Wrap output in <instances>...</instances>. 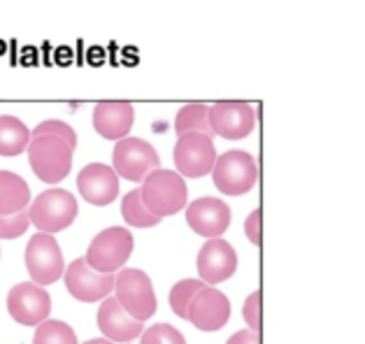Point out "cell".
<instances>
[{
    "label": "cell",
    "instance_id": "6da1fadb",
    "mask_svg": "<svg viewBox=\"0 0 365 344\" xmlns=\"http://www.w3.org/2000/svg\"><path fill=\"white\" fill-rule=\"evenodd\" d=\"M142 202L154 217H173L186 207V184L182 174L173 170H154L142 182Z\"/></svg>",
    "mask_w": 365,
    "mask_h": 344
},
{
    "label": "cell",
    "instance_id": "7a4b0ae2",
    "mask_svg": "<svg viewBox=\"0 0 365 344\" xmlns=\"http://www.w3.org/2000/svg\"><path fill=\"white\" fill-rule=\"evenodd\" d=\"M73 152L66 140L54 135H38L29 142V161L38 179L47 184H58L68 177L73 167Z\"/></svg>",
    "mask_w": 365,
    "mask_h": 344
},
{
    "label": "cell",
    "instance_id": "3957f363",
    "mask_svg": "<svg viewBox=\"0 0 365 344\" xmlns=\"http://www.w3.org/2000/svg\"><path fill=\"white\" fill-rule=\"evenodd\" d=\"M77 200L66 189H49L40 193L38 198L31 200L29 205V219L40 233H58L73 226L77 219Z\"/></svg>",
    "mask_w": 365,
    "mask_h": 344
},
{
    "label": "cell",
    "instance_id": "277c9868",
    "mask_svg": "<svg viewBox=\"0 0 365 344\" xmlns=\"http://www.w3.org/2000/svg\"><path fill=\"white\" fill-rule=\"evenodd\" d=\"M133 254V235L128 228L112 226L98 233L86 251L88 268L101 272V275H114L119 268L126 266Z\"/></svg>",
    "mask_w": 365,
    "mask_h": 344
},
{
    "label": "cell",
    "instance_id": "5b68a950",
    "mask_svg": "<svg viewBox=\"0 0 365 344\" xmlns=\"http://www.w3.org/2000/svg\"><path fill=\"white\" fill-rule=\"evenodd\" d=\"M212 179H215V187L226 196H242L254 189L258 179L256 158L242 149H230V152L217 156L215 167H212Z\"/></svg>",
    "mask_w": 365,
    "mask_h": 344
},
{
    "label": "cell",
    "instance_id": "8992f818",
    "mask_svg": "<svg viewBox=\"0 0 365 344\" xmlns=\"http://www.w3.org/2000/svg\"><path fill=\"white\" fill-rule=\"evenodd\" d=\"M114 291H117V303L133 316L135 321L145 323L149 316H154L158 300L154 293V284H151L149 275L142 270L126 268L121 270L117 279H114Z\"/></svg>",
    "mask_w": 365,
    "mask_h": 344
},
{
    "label": "cell",
    "instance_id": "52a82bcc",
    "mask_svg": "<svg viewBox=\"0 0 365 344\" xmlns=\"http://www.w3.org/2000/svg\"><path fill=\"white\" fill-rule=\"evenodd\" d=\"M161 158L149 142L140 137H123L114 145L112 152V170L117 177L128 182H145L154 170H158Z\"/></svg>",
    "mask_w": 365,
    "mask_h": 344
},
{
    "label": "cell",
    "instance_id": "ba28073f",
    "mask_svg": "<svg viewBox=\"0 0 365 344\" xmlns=\"http://www.w3.org/2000/svg\"><path fill=\"white\" fill-rule=\"evenodd\" d=\"M26 268H29L33 284H38L42 288L58 281L61 275L66 272V261L56 237H51L47 233L33 235L29 246H26Z\"/></svg>",
    "mask_w": 365,
    "mask_h": 344
},
{
    "label": "cell",
    "instance_id": "9c48e42d",
    "mask_svg": "<svg viewBox=\"0 0 365 344\" xmlns=\"http://www.w3.org/2000/svg\"><path fill=\"white\" fill-rule=\"evenodd\" d=\"M212 133L226 140H242L256 126V110L254 105L245 100H221L210 105L207 110Z\"/></svg>",
    "mask_w": 365,
    "mask_h": 344
},
{
    "label": "cell",
    "instance_id": "30bf717a",
    "mask_svg": "<svg viewBox=\"0 0 365 344\" xmlns=\"http://www.w3.org/2000/svg\"><path fill=\"white\" fill-rule=\"evenodd\" d=\"M217 161L215 140L200 133H186L177 137L175 145V165L184 177H205Z\"/></svg>",
    "mask_w": 365,
    "mask_h": 344
},
{
    "label": "cell",
    "instance_id": "8fae6325",
    "mask_svg": "<svg viewBox=\"0 0 365 344\" xmlns=\"http://www.w3.org/2000/svg\"><path fill=\"white\" fill-rule=\"evenodd\" d=\"M7 310H10V316L16 323L40 325L49 319L51 298L42 286L33 284V281H24L7 293Z\"/></svg>",
    "mask_w": 365,
    "mask_h": 344
},
{
    "label": "cell",
    "instance_id": "7c38bea8",
    "mask_svg": "<svg viewBox=\"0 0 365 344\" xmlns=\"http://www.w3.org/2000/svg\"><path fill=\"white\" fill-rule=\"evenodd\" d=\"M63 277L70 296L82 300V303H98V300L110 298L114 291V275H101V272L91 270L84 259L70 263Z\"/></svg>",
    "mask_w": 365,
    "mask_h": 344
},
{
    "label": "cell",
    "instance_id": "4fadbf2b",
    "mask_svg": "<svg viewBox=\"0 0 365 344\" xmlns=\"http://www.w3.org/2000/svg\"><path fill=\"white\" fill-rule=\"evenodd\" d=\"M186 319H189L195 328L202 330V333L221 330L230 319V300L221 293V291L205 286L191 300Z\"/></svg>",
    "mask_w": 365,
    "mask_h": 344
},
{
    "label": "cell",
    "instance_id": "5bb4252c",
    "mask_svg": "<svg viewBox=\"0 0 365 344\" xmlns=\"http://www.w3.org/2000/svg\"><path fill=\"white\" fill-rule=\"evenodd\" d=\"M237 270V254L233 244H228L224 237H215L202 244L198 251V275L200 281L207 284H221L235 275Z\"/></svg>",
    "mask_w": 365,
    "mask_h": 344
},
{
    "label": "cell",
    "instance_id": "9a60e30c",
    "mask_svg": "<svg viewBox=\"0 0 365 344\" xmlns=\"http://www.w3.org/2000/svg\"><path fill=\"white\" fill-rule=\"evenodd\" d=\"M186 224L200 237H221L230 226V207L217 198H198L186 207Z\"/></svg>",
    "mask_w": 365,
    "mask_h": 344
},
{
    "label": "cell",
    "instance_id": "2e32d148",
    "mask_svg": "<svg viewBox=\"0 0 365 344\" xmlns=\"http://www.w3.org/2000/svg\"><path fill=\"white\" fill-rule=\"evenodd\" d=\"M79 196L98 207L110 205L119 196V177L110 165L88 163L77 177Z\"/></svg>",
    "mask_w": 365,
    "mask_h": 344
},
{
    "label": "cell",
    "instance_id": "e0dca14e",
    "mask_svg": "<svg viewBox=\"0 0 365 344\" xmlns=\"http://www.w3.org/2000/svg\"><path fill=\"white\" fill-rule=\"evenodd\" d=\"M135 123V108L123 100H105L93 108V128L105 140H123Z\"/></svg>",
    "mask_w": 365,
    "mask_h": 344
},
{
    "label": "cell",
    "instance_id": "ac0fdd59",
    "mask_svg": "<svg viewBox=\"0 0 365 344\" xmlns=\"http://www.w3.org/2000/svg\"><path fill=\"white\" fill-rule=\"evenodd\" d=\"M98 328L110 342H130L142 335L145 325L128 316V312L117 303V298L110 296L103 300L101 310H98Z\"/></svg>",
    "mask_w": 365,
    "mask_h": 344
},
{
    "label": "cell",
    "instance_id": "d6986e66",
    "mask_svg": "<svg viewBox=\"0 0 365 344\" xmlns=\"http://www.w3.org/2000/svg\"><path fill=\"white\" fill-rule=\"evenodd\" d=\"M31 187L14 172L0 170V214H16L29 209Z\"/></svg>",
    "mask_w": 365,
    "mask_h": 344
},
{
    "label": "cell",
    "instance_id": "ffe728a7",
    "mask_svg": "<svg viewBox=\"0 0 365 344\" xmlns=\"http://www.w3.org/2000/svg\"><path fill=\"white\" fill-rule=\"evenodd\" d=\"M31 130L26 123L10 114H0V156H19L29 149Z\"/></svg>",
    "mask_w": 365,
    "mask_h": 344
},
{
    "label": "cell",
    "instance_id": "44dd1931",
    "mask_svg": "<svg viewBox=\"0 0 365 344\" xmlns=\"http://www.w3.org/2000/svg\"><path fill=\"white\" fill-rule=\"evenodd\" d=\"M207 110H210V105H202V103L184 105V108L177 112V119H175L177 135L200 133V135H207V137L215 140V133H212V126H210Z\"/></svg>",
    "mask_w": 365,
    "mask_h": 344
},
{
    "label": "cell",
    "instance_id": "7402d4cb",
    "mask_svg": "<svg viewBox=\"0 0 365 344\" xmlns=\"http://www.w3.org/2000/svg\"><path fill=\"white\" fill-rule=\"evenodd\" d=\"M121 214H123V219H126L128 226H135V228H151V226H156L158 221H161V219L154 217L145 207L140 189H133V191L126 193V196H123V200H121Z\"/></svg>",
    "mask_w": 365,
    "mask_h": 344
},
{
    "label": "cell",
    "instance_id": "603a6c76",
    "mask_svg": "<svg viewBox=\"0 0 365 344\" xmlns=\"http://www.w3.org/2000/svg\"><path fill=\"white\" fill-rule=\"evenodd\" d=\"M33 344H77V335L68 323L47 319L38 325Z\"/></svg>",
    "mask_w": 365,
    "mask_h": 344
},
{
    "label": "cell",
    "instance_id": "cb8c5ba5",
    "mask_svg": "<svg viewBox=\"0 0 365 344\" xmlns=\"http://www.w3.org/2000/svg\"><path fill=\"white\" fill-rule=\"evenodd\" d=\"M202 288H205V281H200V279H182V281H177V284L173 286V291H170V307H173V312L180 316V319H186L191 300Z\"/></svg>",
    "mask_w": 365,
    "mask_h": 344
},
{
    "label": "cell",
    "instance_id": "d4e9b609",
    "mask_svg": "<svg viewBox=\"0 0 365 344\" xmlns=\"http://www.w3.org/2000/svg\"><path fill=\"white\" fill-rule=\"evenodd\" d=\"M140 344H186L184 335L173 328L168 323H156L151 328L142 330V342Z\"/></svg>",
    "mask_w": 365,
    "mask_h": 344
},
{
    "label": "cell",
    "instance_id": "484cf974",
    "mask_svg": "<svg viewBox=\"0 0 365 344\" xmlns=\"http://www.w3.org/2000/svg\"><path fill=\"white\" fill-rule=\"evenodd\" d=\"M31 226L29 209L16 212V214H0V240H14L21 237Z\"/></svg>",
    "mask_w": 365,
    "mask_h": 344
},
{
    "label": "cell",
    "instance_id": "4316f807",
    "mask_svg": "<svg viewBox=\"0 0 365 344\" xmlns=\"http://www.w3.org/2000/svg\"><path fill=\"white\" fill-rule=\"evenodd\" d=\"M38 135H54V137L66 140L73 149L77 147V133L73 130V126H68L66 121H58V119H47V121H42L40 126H35L33 137H38Z\"/></svg>",
    "mask_w": 365,
    "mask_h": 344
},
{
    "label": "cell",
    "instance_id": "83f0119b",
    "mask_svg": "<svg viewBox=\"0 0 365 344\" xmlns=\"http://www.w3.org/2000/svg\"><path fill=\"white\" fill-rule=\"evenodd\" d=\"M242 316L249 325V330H254V333L261 330V291H254V293L245 300Z\"/></svg>",
    "mask_w": 365,
    "mask_h": 344
},
{
    "label": "cell",
    "instance_id": "f1b7e54d",
    "mask_svg": "<svg viewBox=\"0 0 365 344\" xmlns=\"http://www.w3.org/2000/svg\"><path fill=\"white\" fill-rule=\"evenodd\" d=\"M245 233L252 244H261V209H254L245 221Z\"/></svg>",
    "mask_w": 365,
    "mask_h": 344
},
{
    "label": "cell",
    "instance_id": "f546056e",
    "mask_svg": "<svg viewBox=\"0 0 365 344\" xmlns=\"http://www.w3.org/2000/svg\"><path fill=\"white\" fill-rule=\"evenodd\" d=\"M226 344H261V335L254 330H237L235 335H230Z\"/></svg>",
    "mask_w": 365,
    "mask_h": 344
},
{
    "label": "cell",
    "instance_id": "4dcf8cb0",
    "mask_svg": "<svg viewBox=\"0 0 365 344\" xmlns=\"http://www.w3.org/2000/svg\"><path fill=\"white\" fill-rule=\"evenodd\" d=\"M84 344H112L110 340H88V342H84Z\"/></svg>",
    "mask_w": 365,
    "mask_h": 344
}]
</instances>
